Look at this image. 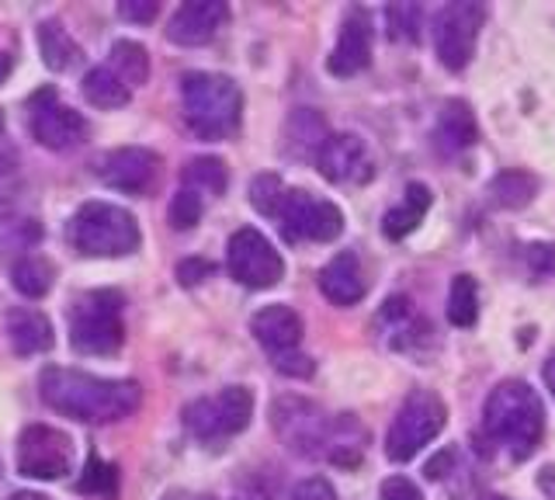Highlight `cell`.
Listing matches in <instances>:
<instances>
[{
  "label": "cell",
  "instance_id": "obj_1",
  "mask_svg": "<svg viewBox=\"0 0 555 500\" xmlns=\"http://www.w3.org/2000/svg\"><path fill=\"white\" fill-rule=\"evenodd\" d=\"M42 400L83 424H115L126 421L143 403V386L132 379H98L80 369H60L52 366L39 375Z\"/></svg>",
  "mask_w": 555,
  "mask_h": 500
},
{
  "label": "cell",
  "instance_id": "obj_2",
  "mask_svg": "<svg viewBox=\"0 0 555 500\" xmlns=\"http://www.w3.org/2000/svg\"><path fill=\"white\" fill-rule=\"evenodd\" d=\"M482 435L511 459L534 456L538 441L545 435V407L528 383H500L482 410Z\"/></svg>",
  "mask_w": 555,
  "mask_h": 500
},
{
  "label": "cell",
  "instance_id": "obj_3",
  "mask_svg": "<svg viewBox=\"0 0 555 500\" xmlns=\"http://www.w3.org/2000/svg\"><path fill=\"white\" fill-rule=\"evenodd\" d=\"M184 123L202 140H225L240 129L243 94L222 74H188L181 80Z\"/></svg>",
  "mask_w": 555,
  "mask_h": 500
},
{
  "label": "cell",
  "instance_id": "obj_4",
  "mask_svg": "<svg viewBox=\"0 0 555 500\" xmlns=\"http://www.w3.org/2000/svg\"><path fill=\"white\" fill-rule=\"evenodd\" d=\"M69 244L83 257H126L139 247V222L112 202H83L69 219Z\"/></svg>",
  "mask_w": 555,
  "mask_h": 500
},
{
  "label": "cell",
  "instance_id": "obj_5",
  "mask_svg": "<svg viewBox=\"0 0 555 500\" xmlns=\"http://www.w3.org/2000/svg\"><path fill=\"white\" fill-rule=\"evenodd\" d=\"M121 292L94 289L69 309V344L80 355H115L126 341V323H121Z\"/></svg>",
  "mask_w": 555,
  "mask_h": 500
},
{
  "label": "cell",
  "instance_id": "obj_6",
  "mask_svg": "<svg viewBox=\"0 0 555 500\" xmlns=\"http://www.w3.org/2000/svg\"><path fill=\"white\" fill-rule=\"evenodd\" d=\"M444 421H448V410L438 396L427 389L410 393L386 431V456L392 462H410L424 445H430L441 435Z\"/></svg>",
  "mask_w": 555,
  "mask_h": 500
},
{
  "label": "cell",
  "instance_id": "obj_7",
  "mask_svg": "<svg viewBox=\"0 0 555 500\" xmlns=\"http://www.w3.org/2000/svg\"><path fill=\"white\" fill-rule=\"evenodd\" d=\"M254 418V393L247 386H225L216 396H202V400L184 407V427L198 441H222L240 435Z\"/></svg>",
  "mask_w": 555,
  "mask_h": 500
},
{
  "label": "cell",
  "instance_id": "obj_8",
  "mask_svg": "<svg viewBox=\"0 0 555 500\" xmlns=\"http://www.w3.org/2000/svg\"><path fill=\"white\" fill-rule=\"evenodd\" d=\"M274 222L282 227V236L299 244V240H312V244H326V240L340 236L344 230V216L334 202H326L312 192H299V188H288L282 205H278Z\"/></svg>",
  "mask_w": 555,
  "mask_h": 500
},
{
  "label": "cell",
  "instance_id": "obj_9",
  "mask_svg": "<svg viewBox=\"0 0 555 500\" xmlns=\"http://www.w3.org/2000/svg\"><path fill=\"white\" fill-rule=\"evenodd\" d=\"M482 22L486 11L482 4H473V0H455V4H444L434 14V49H438V60L448 70H465L468 66V60L476 53Z\"/></svg>",
  "mask_w": 555,
  "mask_h": 500
},
{
  "label": "cell",
  "instance_id": "obj_10",
  "mask_svg": "<svg viewBox=\"0 0 555 500\" xmlns=\"http://www.w3.org/2000/svg\"><path fill=\"white\" fill-rule=\"evenodd\" d=\"M271 418H274V431L282 435V441L292 452L326 456L330 435H334V418H326L317 403L299 400V396H282L271 407Z\"/></svg>",
  "mask_w": 555,
  "mask_h": 500
},
{
  "label": "cell",
  "instance_id": "obj_11",
  "mask_svg": "<svg viewBox=\"0 0 555 500\" xmlns=\"http://www.w3.org/2000/svg\"><path fill=\"white\" fill-rule=\"evenodd\" d=\"M225 268H230L233 279L247 289H271L282 282V274H285L282 254L274 251V244L264 233L250 230V227H243L230 236Z\"/></svg>",
  "mask_w": 555,
  "mask_h": 500
},
{
  "label": "cell",
  "instance_id": "obj_12",
  "mask_svg": "<svg viewBox=\"0 0 555 500\" xmlns=\"http://www.w3.org/2000/svg\"><path fill=\"white\" fill-rule=\"evenodd\" d=\"M74 470V441L66 431L28 424L17 438V473L28 479H60Z\"/></svg>",
  "mask_w": 555,
  "mask_h": 500
},
{
  "label": "cell",
  "instance_id": "obj_13",
  "mask_svg": "<svg viewBox=\"0 0 555 500\" xmlns=\"http://www.w3.org/2000/svg\"><path fill=\"white\" fill-rule=\"evenodd\" d=\"M28 129L35 136V143L46 150H74L87 140V118L69 105H60L52 88H42L31 98Z\"/></svg>",
  "mask_w": 555,
  "mask_h": 500
},
{
  "label": "cell",
  "instance_id": "obj_14",
  "mask_svg": "<svg viewBox=\"0 0 555 500\" xmlns=\"http://www.w3.org/2000/svg\"><path fill=\"white\" fill-rule=\"evenodd\" d=\"M98 178L115 188V192L126 195H143L146 188L156 181V170H160V157L146 146H118L112 153H104L98 161Z\"/></svg>",
  "mask_w": 555,
  "mask_h": 500
},
{
  "label": "cell",
  "instance_id": "obj_15",
  "mask_svg": "<svg viewBox=\"0 0 555 500\" xmlns=\"http://www.w3.org/2000/svg\"><path fill=\"white\" fill-rule=\"evenodd\" d=\"M317 167H320V175L334 184H358L372 178L369 146H364V140L354 132L326 136V143L317 153Z\"/></svg>",
  "mask_w": 555,
  "mask_h": 500
},
{
  "label": "cell",
  "instance_id": "obj_16",
  "mask_svg": "<svg viewBox=\"0 0 555 500\" xmlns=\"http://www.w3.org/2000/svg\"><path fill=\"white\" fill-rule=\"evenodd\" d=\"M225 18H230V8L222 0H188L167 22V39L173 46H205L219 36Z\"/></svg>",
  "mask_w": 555,
  "mask_h": 500
},
{
  "label": "cell",
  "instance_id": "obj_17",
  "mask_svg": "<svg viewBox=\"0 0 555 500\" xmlns=\"http://www.w3.org/2000/svg\"><path fill=\"white\" fill-rule=\"evenodd\" d=\"M250 331H254L260 348L271 355V361H278V358H288V355L299 351L302 320L292 306L274 303V306L257 309L254 320H250Z\"/></svg>",
  "mask_w": 555,
  "mask_h": 500
},
{
  "label": "cell",
  "instance_id": "obj_18",
  "mask_svg": "<svg viewBox=\"0 0 555 500\" xmlns=\"http://www.w3.org/2000/svg\"><path fill=\"white\" fill-rule=\"evenodd\" d=\"M375 334L378 341L392 351H416L421 344L430 337V326L424 323V317L410 306V299L392 296L386 306L378 309L375 317Z\"/></svg>",
  "mask_w": 555,
  "mask_h": 500
},
{
  "label": "cell",
  "instance_id": "obj_19",
  "mask_svg": "<svg viewBox=\"0 0 555 500\" xmlns=\"http://www.w3.org/2000/svg\"><path fill=\"white\" fill-rule=\"evenodd\" d=\"M369 63H372V18L361 8H354L340 28V39L326 60V70L334 77H354Z\"/></svg>",
  "mask_w": 555,
  "mask_h": 500
},
{
  "label": "cell",
  "instance_id": "obj_20",
  "mask_svg": "<svg viewBox=\"0 0 555 500\" xmlns=\"http://www.w3.org/2000/svg\"><path fill=\"white\" fill-rule=\"evenodd\" d=\"M320 289H323V296L334 303V306H354V303H361V296L369 292V282H364L361 261H358L351 251L337 254L334 261H330L320 271Z\"/></svg>",
  "mask_w": 555,
  "mask_h": 500
},
{
  "label": "cell",
  "instance_id": "obj_21",
  "mask_svg": "<svg viewBox=\"0 0 555 500\" xmlns=\"http://www.w3.org/2000/svg\"><path fill=\"white\" fill-rule=\"evenodd\" d=\"M476 136H479L476 118H473V112H468L465 101H448L438 115V123H434L430 140H434V146H438L441 157H459V153H465L476 143Z\"/></svg>",
  "mask_w": 555,
  "mask_h": 500
},
{
  "label": "cell",
  "instance_id": "obj_22",
  "mask_svg": "<svg viewBox=\"0 0 555 500\" xmlns=\"http://www.w3.org/2000/svg\"><path fill=\"white\" fill-rule=\"evenodd\" d=\"M4 331H8V341L17 355H42L52 348V323L46 313L39 309H11L4 317Z\"/></svg>",
  "mask_w": 555,
  "mask_h": 500
},
{
  "label": "cell",
  "instance_id": "obj_23",
  "mask_svg": "<svg viewBox=\"0 0 555 500\" xmlns=\"http://www.w3.org/2000/svg\"><path fill=\"white\" fill-rule=\"evenodd\" d=\"M427 209H430V188L427 184H410L403 202H399L396 209H389L386 219H382V233H386L389 240H403L406 233H413L416 227H421Z\"/></svg>",
  "mask_w": 555,
  "mask_h": 500
},
{
  "label": "cell",
  "instance_id": "obj_24",
  "mask_svg": "<svg viewBox=\"0 0 555 500\" xmlns=\"http://www.w3.org/2000/svg\"><path fill=\"white\" fill-rule=\"evenodd\" d=\"M39 53H42V63L49 66L52 74H66L80 66L83 53L80 46L69 39V31H63L60 22H42L39 25Z\"/></svg>",
  "mask_w": 555,
  "mask_h": 500
},
{
  "label": "cell",
  "instance_id": "obj_25",
  "mask_svg": "<svg viewBox=\"0 0 555 500\" xmlns=\"http://www.w3.org/2000/svg\"><path fill=\"white\" fill-rule=\"evenodd\" d=\"M80 91H83V98H87V105L104 108V112L126 108V105H129V98H132V91L108 70V66H94V70H87V74H83V84H80Z\"/></svg>",
  "mask_w": 555,
  "mask_h": 500
},
{
  "label": "cell",
  "instance_id": "obj_26",
  "mask_svg": "<svg viewBox=\"0 0 555 500\" xmlns=\"http://www.w3.org/2000/svg\"><path fill=\"white\" fill-rule=\"evenodd\" d=\"M108 70L126 84L129 91L135 88H143L146 77H150V56H146V49L132 42V39H118L112 46V56H108Z\"/></svg>",
  "mask_w": 555,
  "mask_h": 500
},
{
  "label": "cell",
  "instance_id": "obj_27",
  "mask_svg": "<svg viewBox=\"0 0 555 500\" xmlns=\"http://www.w3.org/2000/svg\"><path fill=\"white\" fill-rule=\"evenodd\" d=\"M364 427L351 418V413H340L334 418V435H330V448H326V459L337 462V465H354L364 456Z\"/></svg>",
  "mask_w": 555,
  "mask_h": 500
},
{
  "label": "cell",
  "instance_id": "obj_28",
  "mask_svg": "<svg viewBox=\"0 0 555 500\" xmlns=\"http://www.w3.org/2000/svg\"><path fill=\"white\" fill-rule=\"evenodd\" d=\"M225 164L219 157H195L184 167V184L188 192H195L198 198H219L225 192Z\"/></svg>",
  "mask_w": 555,
  "mask_h": 500
},
{
  "label": "cell",
  "instance_id": "obj_29",
  "mask_svg": "<svg viewBox=\"0 0 555 500\" xmlns=\"http://www.w3.org/2000/svg\"><path fill=\"white\" fill-rule=\"evenodd\" d=\"M52 279H56V271H52L46 257H22V261L11 268V285L28 299H42L52 289Z\"/></svg>",
  "mask_w": 555,
  "mask_h": 500
},
{
  "label": "cell",
  "instance_id": "obj_30",
  "mask_svg": "<svg viewBox=\"0 0 555 500\" xmlns=\"http://www.w3.org/2000/svg\"><path fill=\"white\" fill-rule=\"evenodd\" d=\"M538 192V181L528 175V170H503L490 181V195L496 205L503 209H520V205H528Z\"/></svg>",
  "mask_w": 555,
  "mask_h": 500
},
{
  "label": "cell",
  "instance_id": "obj_31",
  "mask_svg": "<svg viewBox=\"0 0 555 500\" xmlns=\"http://www.w3.org/2000/svg\"><path fill=\"white\" fill-rule=\"evenodd\" d=\"M479 317V289H476V279H468V274H459L455 282H451V292H448V320L455 326H473Z\"/></svg>",
  "mask_w": 555,
  "mask_h": 500
},
{
  "label": "cell",
  "instance_id": "obj_32",
  "mask_svg": "<svg viewBox=\"0 0 555 500\" xmlns=\"http://www.w3.org/2000/svg\"><path fill=\"white\" fill-rule=\"evenodd\" d=\"M288 188L282 184V178H274V175H257L250 181V205L260 213V216H271L278 213V205H282Z\"/></svg>",
  "mask_w": 555,
  "mask_h": 500
},
{
  "label": "cell",
  "instance_id": "obj_33",
  "mask_svg": "<svg viewBox=\"0 0 555 500\" xmlns=\"http://www.w3.org/2000/svg\"><path fill=\"white\" fill-rule=\"evenodd\" d=\"M205 213V198H198L188 188H178V195L170 198V227L173 230H191Z\"/></svg>",
  "mask_w": 555,
  "mask_h": 500
},
{
  "label": "cell",
  "instance_id": "obj_34",
  "mask_svg": "<svg viewBox=\"0 0 555 500\" xmlns=\"http://www.w3.org/2000/svg\"><path fill=\"white\" fill-rule=\"evenodd\" d=\"M115 470L112 465H104L101 459H91L87 462V473L80 479V493H115Z\"/></svg>",
  "mask_w": 555,
  "mask_h": 500
},
{
  "label": "cell",
  "instance_id": "obj_35",
  "mask_svg": "<svg viewBox=\"0 0 555 500\" xmlns=\"http://www.w3.org/2000/svg\"><path fill=\"white\" fill-rule=\"evenodd\" d=\"M22 192V175H17V161L14 153L0 150V209H8V205L17 198Z\"/></svg>",
  "mask_w": 555,
  "mask_h": 500
},
{
  "label": "cell",
  "instance_id": "obj_36",
  "mask_svg": "<svg viewBox=\"0 0 555 500\" xmlns=\"http://www.w3.org/2000/svg\"><path fill=\"white\" fill-rule=\"evenodd\" d=\"M389 31L396 39H416V25H421V8H413V4H406V8H389Z\"/></svg>",
  "mask_w": 555,
  "mask_h": 500
},
{
  "label": "cell",
  "instance_id": "obj_37",
  "mask_svg": "<svg viewBox=\"0 0 555 500\" xmlns=\"http://www.w3.org/2000/svg\"><path fill=\"white\" fill-rule=\"evenodd\" d=\"M525 265L534 274H555V244H531V247H525Z\"/></svg>",
  "mask_w": 555,
  "mask_h": 500
},
{
  "label": "cell",
  "instance_id": "obj_38",
  "mask_svg": "<svg viewBox=\"0 0 555 500\" xmlns=\"http://www.w3.org/2000/svg\"><path fill=\"white\" fill-rule=\"evenodd\" d=\"M156 11H160V8H156L153 0H121V4H118L121 18L135 22V25H150L156 18Z\"/></svg>",
  "mask_w": 555,
  "mask_h": 500
},
{
  "label": "cell",
  "instance_id": "obj_39",
  "mask_svg": "<svg viewBox=\"0 0 555 500\" xmlns=\"http://www.w3.org/2000/svg\"><path fill=\"white\" fill-rule=\"evenodd\" d=\"M288 500H337V493H334V487H330L326 479L312 476V479H302L299 487L292 490Z\"/></svg>",
  "mask_w": 555,
  "mask_h": 500
},
{
  "label": "cell",
  "instance_id": "obj_40",
  "mask_svg": "<svg viewBox=\"0 0 555 500\" xmlns=\"http://www.w3.org/2000/svg\"><path fill=\"white\" fill-rule=\"evenodd\" d=\"M382 500H424V493L406 476H389L382 483Z\"/></svg>",
  "mask_w": 555,
  "mask_h": 500
},
{
  "label": "cell",
  "instance_id": "obj_41",
  "mask_svg": "<svg viewBox=\"0 0 555 500\" xmlns=\"http://www.w3.org/2000/svg\"><path fill=\"white\" fill-rule=\"evenodd\" d=\"M208 274H212V261H202V257H188V261H181L178 265V282L181 285H198V282H205Z\"/></svg>",
  "mask_w": 555,
  "mask_h": 500
},
{
  "label": "cell",
  "instance_id": "obj_42",
  "mask_svg": "<svg viewBox=\"0 0 555 500\" xmlns=\"http://www.w3.org/2000/svg\"><path fill=\"white\" fill-rule=\"evenodd\" d=\"M274 369L282 372V375L306 379V375H312V361H309L302 351H295V355H288V358H278V361H274Z\"/></svg>",
  "mask_w": 555,
  "mask_h": 500
},
{
  "label": "cell",
  "instance_id": "obj_43",
  "mask_svg": "<svg viewBox=\"0 0 555 500\" xmlns=\"http://www.w3.org/2000/svg\"><path fill=\"white\" fill-rule=\"evenodd\" d=\"M538 487L545 490L548 500H555V470H542V476H538Z\"/></svg>",
  "mask_w": 555,
  "mask_h": 500
},
{
  "label": "cell",
  "instance_id": "obj_44",
  "mask_svg": "<svg viewBox=\"0 0 555 500\" xmlns=\"http://www.w3.org/2000/svg\"><path fill=\"white\" fill-rule=\"evenodd\" d=\"M448 465H451V452H444V456L434 459V462L427 465V476H430V479H438V476H441V470H448Z\"/></svg>",
  "mask_w": 555,
  "mask_h": 500
},
{
  "label": "cell",
  "instance_id": "obj_45",
  "mask_svg": "<svg viewBox=\"0 0 555 500\" xmlns=\"http://www.w3.org/2000/svg\"><path fill=\"white\" fill-rule=\"evenodd\" d=\"M545 386L552 389V396H555V351L548 355V361H545Z\"/></svg>",
  "mask_w": 555,
  "mask_h": 500
},
{
  "label": "cell",
  "instance_id": "obj_46",
  "mask_svg": "<svg viewBox=\"0 0 555 500\" xmlns=\"http://www.w3.org/2000/svg\"><path fill=\"white\" fill-rule=\"evenodd\" d=\"M11 66H14V60L0 49V84H8V77H11Z\"/></svg>",
  "mask_w": 555,
  "mask_h": 500
},
{
  "label": "cell",
  "instance_id": "obj_47",
  "mask_svg": "<svg viewBox=\"0 0 555 500\" xmlns=\"http://www.w3.org/2000/svg\"><path fill=\"white\" fill-rule=\"evenodd\" d=\"M164 500H212V497H198V493H184V490H173Z\"/></svg>",
  "mask_w": 555,
  "mask_h": 500
},
{
  "label": "cell",
  "instance_id": "obj_48",
  "mask_svg": "<svg viewBox=\"0 0 555 500\" xmlns=\"http://www.w3.org/2000/svg\"><path fill=\"white\" fill-rule=\"evenodd\" d=\"M8 500H52V497H46V493H31V490H22V493H11Z\"/></svg>",
  "mask_w": 555,
  "mask_h": 500
},
{
  "label": "cell",
  "instance_id": "obj_49",
  "mask_svg": "<svg viewBox=\"0 0 555 500\" xmlns=\"http://www.w3.org/2000/svg\"><path fill=\"white\" fill-rule=\"evenodd\" d=\"M0 132H4V112H0Z\"/></svg>",
  "mask_w": 555,
  "mask_h": 500
}]
</instances>
